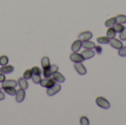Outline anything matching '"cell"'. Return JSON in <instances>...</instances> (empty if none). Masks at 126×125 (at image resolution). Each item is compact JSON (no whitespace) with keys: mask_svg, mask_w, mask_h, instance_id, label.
Instances as JSON below:
<instances>
[{"mask_svg":"<svg viewBox=\"0 0 126 125\" xmlns=\"http://www.w3.org/2000/svg\"><path fill=\"white\" fill-rule=\"evenodd\" d=\"M96 104L97 105V106H99L100 108L107 110L109 109L111 107V104L110 102L105 98L103 97H98L96 99Z\"/></svg>","mask_w":126,"mask_h":125,"instance_id":"1","label":"cell"},{"mask_svg":"<svg viewBox=\"0 0 126 125\" xmlns=\"http://www.w3.org/2000/svg\"><path fill=\"white\" fill-rule=\"evenodd\" d=\"M61 85L58 83H55L53 86H52L51 88L47 89V94L48 96L52 97V96H54L55 94H58L61 91Z\"/></svg>","mask_w":126,"mask_h":125,"instance_id":"2","label":"cell"},{"mask_svg":"<svg viewBox=\"0 0 126 125\" xmlns=\"http://www.w3.org/2000/svg\"><path fill=\"white\" fill-rule=\"evenodd\" d=\"M55 82L56 81L53 78H48V79H45L44 78V80H41L40 85L42 87L49 88H51L52 86H53L55 84Z\"/></svg>","mask_w":126,"mask_h":125,"instance_id":"3","label":"cell"},{"mask_svg":"<svg viewBox=\"0 0 126 125\" xmlns=\"http://www.w3.org/2000/svg\"><path fill=\"white\" fill-rule=\"evenodd\" d=\"M70 60L74 63H82L85 60V58L81 54L78 52H73L70 55Z\"/></svg>","mask_w":126,"mask_h":125,"instance_id":"4","label":"cell"},{"mask_svg":"<svg viewBox=\"0 0 126 125\" xmlns=\"http://www.w3.org/2000/svg\"><path fill=\"white\" fill-rule=\"evenodd\" d=\"M75 69L77 72L80 75H85L87 73V70L82 63H75Z\"/></svg>","mask_w":126,"mask_h":125,"instance_id":"5","label":"cell"},{"mask_svg":"<svg viewBox=\"0 0 126 125\" xmlns=\"http://www.w3.org/2000/svg\"><path fill=\"white\" fill-rule=\"evenodd\" d=\"M93 37V34L92 32L90 31H86V32H83L79 34L78 35V38L80 41H89V39H92V38Z\"/></svg>","mask_w":126,"mask_h":125,"instance_id":"6","label":"cell"},{"mask_svg":"<svg viewBox=\"0 0 126 125\" xmlns=\"http://www.w3.org/2000/svg\"><path fill=\"white\" fill-rule=\"evenodd\" d=\"M109 43H110V45L113 48H114L116 49H118V50L120 49L123 46V44L122 41L118 40V39H117V38H114L112 39H110V42Z\"/></svg>","mask_w":126,"mask_h":125,"instance_id":"7","label":"cell"},{"mask_svg":"<svg viewBox=\"0 0 126 125\" xmlns=\"http://www.w3.org/2000/svg\"><path fill=\"white\" fill-rule=\"evenodd\" d=\"M25 98V91L24 89L20 88L16 91V100L18 103H21L24 101Z\"/></svg>","mask_w":126,"mask_h":125,"instance_id":"8","label":"cell"},{"mask_svg":"<svg viewBox=\"0 0 126 125\" xmlns=\"http://www.w3.org/2000/svg\"><path fill=\"white\" fill-rule=\"evenodd\" d=\"M14 71V66L11 65H5L2 66L1 68L0 69V72L4 74H10Z\"/></svg>","mask_w":126,"mask_h":125,"instance_id":"9","label":"cell"},{"mask_svg":"<svg viewBox=\"0 0 126 125\" xmlns=\"http://www.w3.org/2000/svg\"><path fill=\"white\" fill-rule=\"evenodd\" d=\"M81 55L83 56L85 60H88V59H91L93 57H94L95 52L92 49H86L81 52Z\"/></svg>","mask_w":126,"mask_h":125,"instance_id":"10","label":"cell"},{"mask_svg":"<svg viewBox=\"0 0 126 125\" xmlns=\"http://www.w3.org/2000/svg\"><path fill=\"white\" fill-rule=\"evenodd\" d=\"M17 85H18V83L15 80H7L2 83L1 88H5V87H14V88H16L17 86Z\"/></svg>","mask_w":126,"mask_h":125,"instance_id":"11","label":"cell"},{"mask_svg":"<svg viewBox=\"0 0 126 125\" xmlns=\"http://www.w3.org/2000/svg\"><path fill=\"white\" fill-rule=\"evenodd\" d=\"M52 75H53V79H54L55 81L58 82V83H63V82L66 80L65 77H64L61 73H60L58 71L54 72V73L52 74Z\"/></svg>","mask_w":126,"mask_h":125,"instance_id":"12","label":"cell"},{"mask_svg":"<svg viewBox=\"0 0 126 125\" xmlns=\"http://www.w3.org/2000/svg\"><path fill=\"white\" fill-rule=\"evenodd\" d=\"M81 47H82V41L80 39L76 40L75 41L73 42L72 45V51L73 52H78Z\"/></svg>","mask_w":126,"mask_h":125,"instance_id":"13","label":"cell"},{"mask_svg":"<svg viewBox=\"0 0 126 125\" xmlns=\"http://www.w3.org/2000/svg\"><path fill=\"white\" fill-rule=\"evenodd\" d=\"M95 43L90 41H84L82 42V46L86 49H92L95 47Z\"/></svg>","mask_w":126,"mask_h":125,"instance_id":"14","label":"cell"},{"mask_svg":"<svg viewBox=\"0 0 126 125\" xmlns=\"http://www.w3.org/2000/svg\"><path fill=\"white\" fill-rule=\"evenodd\" d=\"M18 83L21 88H22L24 90H26L28 88V83H27V80H25L24 77H20L18 80Z\"/></svg>","mask_w":126,"mask_h":125,"instance_id":"15","label":"cell"},{"mask_svg":"<svg viewBox=\"0 0 126 125\" xmlns=\"http://www.w3.org/2000/svg\"><path fill=\"white\" fill-rule=\"evenodd\" d=\"M41 66H42V69H49L50 67V62H49V59L48 57H43L41 59Z\"/></svg>","mask_w":126,"mask_h":125,"instance_id":"16","label":"cell"},{"mask_svg":"<svg viewBox=\"0 0 126 125\" xmlns=\"http://www.w3.org/2000/svg\"><path fill=\"white\" fill-rule=\"evenodd\" d=\"M2 89L4 90V91L6 94H9L10 96H14L16 94L17 91L16 90V88L14 87H5V88H2Z\"/></svg>","mask_w":126,"mask_h":125,"instance_id":"17","label":"cell"},{"mask_svg":"<svg viewBox=\"0 0 126 125\" xmlns=\"http://www.w3.org/2000/svg\"><path fill=\"white\" fill-rule=\"evenodd\" d=\"M116 34H117V32L115 31L114 28V27H109L106 32V35L108 38H109L110 39H112L114 38H115L116 36Z\"/></svg>","mask_w":126,"mask_h":125,"instance_id":"18","label":"cell"},{"mask_svg":"<svg viewBox=\"0 0 126 125\" xmlns=\"http://www.w3.org/2000/svg\"><path fill=\"white\" fill-rule=\"evenodd\" d=\"M117 23V20L115 17H111L109 19H107L105 22V26L106 27H113Z\"/></svg>","mask_w":126,"mask_h":125,"instance_id":"19","label":"cell"},{"mask_svg":"<svg viewBox=\"0 0 126 125\" xmlns=\"http://www.w3.org/2000/svg\"><path fill=\"white\" fill-rule=\"evenodd\" d=\"M97 41L100 44H107L110 42V38L107 36H101L97 38Z\"/></svg>","mask_w":126,"mask_h":125,"instance_id":"20","label":"cell"},{"mask_svg":"<svg viewBox=\"0 0 126 125\" xmlns=\"http://www.w3.org/2000/svg\"><path fill=\"white\" fill-rule=\"evenodd\" d=\"M117 23H120V24H125L126 23V15L124 14H120L117 15L116 17Z\"/></svg>","mask_w":126,"mask_h":125,"instance_id":"21","label":"cell"},{"mask_svg":"<svg viewBox=\"0 0 126 125\" xmlns=\"http://www.w3.org/2000/svg\"><path fill=\"white\" fill-rule=\"evenodd\" d=\"M114 29H115V31H116L117 32H120H120L124 29L125 27L123 25V24L117 23V24H115L114 25Z\"/></svg>","mask_w":126,"mask_h":125,"instance_id":"22","label":"cell"},{"mask_svg":"<svg viewBox=\"0 0 126 125\" xmlns=\"http://www.w3.org/2000/svg\"><path fill=\"white\" fill-rule=\"evenodd\" d=\"M32 71L30 70V69H27L26 70L24 74H23V77L25 79V80H30L32 78Z\"/></svg>","mask_w":126,"mask_h":125,"instance_id":"23","label":"cell"},{"mask_svg":"<svg viewBox=\"0 0 126 125\" xmlns=\"http://www.w3.org/2000/svg\"><path fill=\"white\" fill-rule=\"evenodd\" d=\"M9 60L8 57L6 55H2L0 57V65L1 66H5L7 64Z\"/></svg>","mask_w":126,"mask_h":125,"instance_id":"24","label":"cell"},{"mask_svg":"<svg viewBox=\"0 0 126 125\" xmlns=\"http://www.w3.org/2000/svg\"><path fill=\"white\" fill-rule=\"evenodd\" d=\"M32 81H33L34 83L38 84V83H40V82H41V75H38V74H32Z\"/></svg>","mask_w":126,"mask_h":125,"instance_id":"25","label":"cell"},{"mask_svg":"<svg viewBox=\"0 0 126 125\" xmlns=\"http://www.w3.org/2000/svg\"><path fill=\"white\" fill-rule=\"evenodd\" d=\"M31 71H32V74H38V75H41V70L38 66H33L32 68Z\"/></svg>","mask_w":126,"mask_h":125,"instance_id":"26","label":"cell"},{"mask_svg":"<svg viewBox=\"0 0 126 125\" xmlns=\"http://www.w3.org/2000/svg\"><path fill=\"white\" fill-rule=\"evenodd\" d=\"M80 122V124H81L82 125H89V124H90V123H89V119H88L86 116H81Z\"/></svg>","mask_w":126,"mask_h":125,"instance_id":"27","label":"cell"},{"mask_svg":"<svg viewBox=\"0 0 126 125\" xmlns=\"http://www.w3.org/2000/svg\"><path fill=\"white\" fill-rule=\"evenodd\" d=\"M118 55L120 57H126V46H123L120 49H119Z\"/></svg>","mask_w":126,"mask_h":125,"instance_id":"28","label":"cell"},{"mask_svg":"<svg viewBox=\"0 0 126 125\" xmlns=\"http://www.w3.org/2000/svg\"><path fill=\"white\" fill-rule=\"evenodd\" d=\"M120 39H121L122 41H126V27L124 28V29L120 32Z\"/></svg>","mask_w":126,"mask_h":125,"instance_id":"29","label":"cell"},{"mask_svg":"<svg viewBox=\"0 0 126 125\" xmlns=\"http://www.w3.org/2000/svg\"><path fill=\"white\" fill-rule=\"evenodd\" d=\"M58 70V66L57 65H50V71H51L52 74L57 71Z\"/></svg>","mask_w":126,"mask_h":125,"instance_id":"30","label":"cell"},{"mask_svg":"<svg viewBox=\"0 0 126 125\" xmlns=\"http://www.w3.org/2000/svg\"><path fill=\"white\" fill-rule=\"evenodd\" d=\"M94 49H95L97 53L99 54V55H100V54L102 53V52H103V48H102L100 46H95Z\"/></svg>","mask_w":126,"mask_h":125,"instance_id":"31","label":"cell"},{"mask_svg":"<svg viewBox=\"0 0 126 125\" xmlns=\"http://www.w3.org/2000/svg\"><path fill=\"white\" fill-rule=\"evenodd\" d=\"M5 80V75L2 73H0V83H3Z\"/></svg>","mask_w":126,"mask_h":125,"instance_id":"32","label":"cell"},{"mask_svg":"<svg viewBox=\"0 0 126 125\" xmlns=\"http://www.w3.org/2000/svg\"><path fill=\"white\" fill-rule=\"evenodd\" d=\"M4 98H5V95H4V94L0 90V101H1V100H4Z\"/></svg>","mask_w":126,"mask_h":125,"instance_id":"33","label":"cell"}]
</instances>
